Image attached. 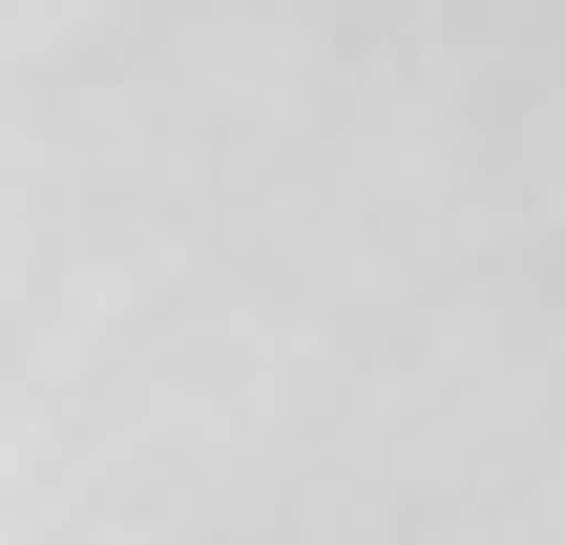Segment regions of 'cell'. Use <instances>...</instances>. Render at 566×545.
<instances>
[]
</instances>
